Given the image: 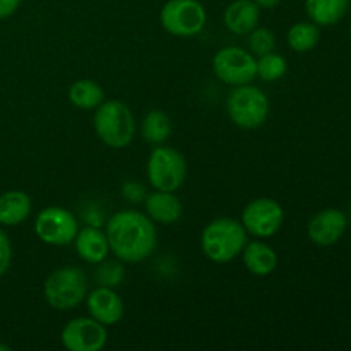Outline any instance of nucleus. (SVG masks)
Masks as SVG:
<instances>
[{"mask_svg": "<svg viewBox=\"0 0 351 351\" xmlns=\"http://www.w3.org/2000/svg\"><path fill=\"white\" fill-rule=\"evenodd\" d=\"M110 250L129 264L143 263L156 249V228L153 219L134 209L119 211L106 223Z\"/></svg>", "mask_w": 351, "mask_h": 351, "instance_id": "f257e3e1", "label": "nucleus"}, {"mask_svg": "<svg viewBox=\"0 0 351 351\" xmlns=\"http://www.w3.org/2000/svg\"><path fill=\"white\" fill-rule=\"evenodd\" d=\"M247 245V230L242 221L232 218H218L209 223L201 237L204 256L216 264H225L242 254Z\"/></svg>", "mask_w": 351, "mask_h": 351, "instance_id": "f03ea898", "label": "nucleus"}, {"mask_svg": "<svg viewBox=\"0 0 351 351\" xmlns=\"http://www.w3.org/2000/svg\"><path fill=\"white\" fill-rule=\"evenodd\" d=\"M96 134L103 144L113 149L127 147L136 134V120L125 103L119 99H106L96 108L93 119Z\"/></svg>", "mask_w": 351, "mask_h": 351, "instance_id": "7ed1b4c3", "label": "nucleus"}, {"mask_svg": "<svg viewBox=\"0 0 351 351\" xmlns=\"http://www.w3.org/2000/svg\"><path fill=\"white\" fill-rule=\"evenodd\" d=\"M45 300L55 311L75 308L88 295V278L79 267L64 266L51 271L43 287Z\"/></svg>", "mask_w": 351, "mask_h": 351, "instance_id": "20e7f679", "label": "nucleus"}, {"mask_svg": "<svg viewBox=\"0 0 351 351\" xmlns=\"http://www.w3.org/2000/svg\"><path fill=\"white\" fill-rule=\"evenodd\" d=\"M226 110L235 125L242 129H257L269 115V99L259 88L235 86L226 99Z\"/></svg>", "mask_w": 351, "mask_h": 351, "instance_id": "39448f33", "label": "nucleus"}, {"mask_svg": "<svg viewBox=\"0 0 351 351\" xmlns=\"http://www.w3.org/2000/svg\"><path fill=\"white\" fill-rule=\"evenodd\" d=\"M187 177L185 158L177 149L156 146L147 160V178L156 191L175 192L182 187Z\"/></svg>", "mask_w": 351, "mask_h": 351, "instance_id": "423d86ee", "label": "nucleus"}, {"mask_svg": "<svg viewBox=\"0 0 351 351\" xmlns=\"http://www.w3.org/2000/svg\"><path fill=\"white\" fill-rule=\"evenodd\" d=\"M165 31L178 38L195 36L206 24V9L197 0H168L160 14Z\"/></svg>", "mask_w": 351, "mask_h": 351, "instance_id": "0eeeda50", "label": "nucleus"}, {"mask_svg": "<svg viewBox=\"0 0 351 351\" xmlns=\"http://www.w3.org/2000/svg\"><path fill=\"white\" fill-rule=\"evenodd\" d=\"M213 71L225 84H250L257 75V60L243 48L226 47L221 48L213 58Z\"/></svg>", "mask_w": 351, "mask_h": 351, "instance_id": "6e6552de", "label": "nucleus"}, {"mask_svg": "<svg viewBox=\"0 0 351 351\" xmlns=\"http://www.w3.org/2000/svg\"><path fill=\"white\" fill-rule=\"evenodd\" d=\"M34 232L43 243L64 247L74 242L79 232L75 216L69 209L51 206L43 209L34 221Z\"/></svg>", "mask_w": 351, "mask_h": 351, "instance_id": "1a4fd4ad", "label": "nucleus"}, {"mask_svg": "<svg viewBox=\"0 0 351 351\" xmlns=\"http://www.w3.org/2000/svg\"><path fill=\"white\" fill-rule=\"evenodd\" d=\"M285 223V211L274 199L259 197L250 201L243 208L242 225L257 239L276 235Z\"/></svg>", "mask_w": 351, "mask_h": 351, "instance_id": "9d476101", "label": "nucleus"}, {"mask_svg": "<svg viewBox=\"0 0 351 351\" xmlns=\"http://www.w3.org/2000/svg\"><path fill=\"white\" fill-rule=\"evenodd\" d=\"M60 339L71 351H99L108 341V331L96 319L75 317L64 326Z\"/></svg>", "mask_w": 351, "mask_h": 351, "instance_id": "9b49d317", "label": "nucleus"}, {"mask_svg": "<svg viewBox=\"0 0 351 351\" xmlns=\"http://www.w3.org/2000/svg\"><path fill=\"white\" fill-rule=\"evenodd\" d=\"M346 215L341 209L329 208L322 209L317 215L312 216L307 226V235L312 243L319 247H331L343 237L346 232Z\"/></svg>", "mask_w": 351, "mask_h": 351, "instance_id": "f8f14e48", "label": "nucleus"}, {"mask_svg": "<svg viewBox=\"0 0 351 351\" xmlns=\"http://www.w3.org/2000/svg\"><path fill=\"white\" fill-rule=\"evenodd\" d=\"M89 317L96 319L103 326H113L122 321L123 302L112 288L98 287L86 295Z\"/></svg>", "mask_w": 351, "mask_h": 351, "instance_id": "ddd939ff", "label": "nucleus"}, {"mask_svg": "<svg viewBox=\"0 0 351 351\" xmlns=\"http://www.w3.org/2000/svg\"><path fill=\"white\" fill-rule=\"evenodd\" d=\"M79 257L89 264H101L110 252L106 233L98 226H84L77 232L74 242Z\"/></svg>", "mask_w": 351, "mask_h": 351, "instance_id": "4468645a", "label": "nucleus"}, {"mask_svg": "<svg viewBox=\"0 0 351 351\" xmlns=\"http://www.w3.org/2000/svg\"><path fill=\"white\" fill-rule=\"evenodd\" d=\"M261 17V7L254 0H235L225 10V26L235 34H249L256 29Z\"/></svg>", "mask_w": 351, "mask_h": 351, "instance_id": "2eb2a0df", "label": "nucleus"}, {"mask_svg": "<svg viewBox=\"0 0 351 351\" xmlns=\"http://www.w3.org/2000/svg\"><path fill=\"white\" fill-rule=\"evenodd\" d=\"M182 202L173 192L156 191L146 197V213L153 221L171 225L182 216Z\"/></svg>", "mask_w": 351, "mask_h": 351, "instance_id": "dca6fc26", "label": "nucleus"}, {"mask_svg": "<svg viewBox=\"0 0 351 351\" xmlns=\"http://www.w3.org/2000/svg\"><path fill=\"white\" fill-rule=\"evenodd\" d=\"M31 197L23 191H9L0 195V225L16 226L31 215Z\"/></svg>", "mask_w": 351, "mask_h": 351, "instance_id": "f3484780", "label": "nucleus"}, {"mask_svg": "<svg viewBox=\"0 0 351 351\" xmlns=\"http://www.w3.org/2000/svg\"><path fill=\"white\" fill-rule=\"evenodd\" d=\"M243 264L256 276H267L278 266V256L273 247L264 242H247L243 247Z\"/></svg>", "mask_w": 351, "mask_h": 351, "instance_id": "a211bd4d", "label": "nucleus"}, {"mask_svg": "<svg viewBox=\"0 0 351 351\" xmlns=\"http://www.w3.org/2000/svg\"><path fill=\"white\" fill-rule=\"evenodd\" d=\"M350 0H305V10L317 26H332L346 16Z\"/></svg>", "mask_w": 351, "mask_h": 351, "instance_id": "6ab92c4d", "label": "nucleus"}, {"mask_svg": "<svg viewBox=\"0 0 351 351\" xmlns=\"http://www.w3.org/2000/svg\"><path fill=\"white\" fill-rule=\"evenodd\" d=\"M69 99L81 110H96L105 101V93L101 86L91 79H81L69 88Z\"/></svg>", "mask_w": 351, "mask_h": 351, "instance_id": "aec40b11", "label": "nucleus"}, {"mask_svg": "<svg viewBox=\"0 0 351 351\" xmlns=\"http://www.w3.org/2000/svg\"><path fill=\"white\" fill-rule=\"evenodd\" d=\"M171 129H173V125H171L170 117L161 110H153L144 117L141 134H143V139L146 143L160 146L171 136Z\"/></svg>", "mask_w": 351, "mask_h": 351, "instance_id": "412c9836", "label": "nucleus"}, {"mask_svg": "<svg viewBox=\"0 0 351 351\" xmlns=\"http://www.w3.org/2000/svg\"><path fill=\"white\" fill-rule=\"evenodd\" d=\"M288 45L293 51L305 53V51L314 50L315 45L321 40V31L314 23H297L288 29L287 34Z\"/></svg>", "mask_w": 351, "mask_h": 351, "instance_id": "4be33fe9", "label": "nucleus"}, {"mask_svg": "<svg viewBox=\"0 0 351 351\" xmlns=\"http://www.w3.org/2000/svg\"><path fill=\"white\" fill-rule=\"evenodd\" d=\"M287 69L288 65L283 55L274 53V51L261 55L259 60H257V75L267 82L280 81L287 74Z\"/></svg>", "mask_w": 351, "mask_h": 351, "instance_id": "5701e85b", "label": "nucleus"}, {"mask_svg": "<svg viewBox=\"0 0 351 351\" xmlns=\"http://www.w3.org/2000/svg\"><path fill=\"white\" fill-rule=\"evenodd\" d=\"M249 38V47L252 55H266L274 51V47H276V36L271 29L267 27H256V29L250 31Z\"/></svg>", "mask_w": 351, "mask_h": 351, "instance_id": "b1692460", "label": "nucleus"}, {"mask_svg": "<svg viewBox=\"0 0 351 351\" xmlns=\"http://www.w3.org/2000/svg\"><path fill=\"white\" fill-rule=\"evenodd\" d=\"M122 280H123L122 266L117 263H105V261H103L101 267H99L98 271L99 287L113 288L117 287V285L122 283Z\"/></svg>", "mask_w": 351, "mask_h": 351, "instance_id": "393cba45", "label": "nucleus"}, {"mask_svg": "<svg viewBox=\"0 0 351 351\" xmlns=\"http://www.w3.org/2000/svg\"><path fill=\"white\" fill-rule=\"evenodd\" d=\"M10 263H12V247L7 233L0 228V278L9 271Z\"/></svg>", "mask_w": 351, "mask_h": 351, "instance_id": "a878e982", "label": "nucleus"}, {"mask_svg": "<svg viewBox=\"0 0 351 351\" xmlns=\"http://www.w3.org/2000/svg\"><path fill=\"white\" fill-rule=\"evenodd\" d=\"M123 195H125L129 201L139 202L141 199L144 197V187L141 184H137V182H127V184L123 185Z\"/></svg>", "mask_w": 351, "mask_h": 351, "instance_id": "bb28decb", "label": "nucleus"}, {"mask_svg": "<svg viewBox=\"0 0 351 351\" xmlns=\"http://www.w3.org/2000/svg\"><path fill=\"white\" fill-rule=\"evenodd\" d=\"M21 0H0V19L12 16L19 7Z\"/></svg>", "mask_w": 351, "mask_h": 351, "instance_id": "cd10ccee", "label": "nucleus"}, {"mask_svg": "<svg viewBox=\"0 0 351 351\" xmlns=\"http://www.w3.org/2000/svg\"><path fill=\"white\" fill-rule=\"evenodd\" d=\"M254 2H256L261 9H273V7H276L281 0H254Z\"/></svg>", "mask_w": 351, "mask_h": 351, "instance_id": "c85d7f7f", "label": "nucleus"}, {"mask_svg": "<svg viewBox=\"0 0 351 351\" xmlns=\"http://www.w3.org/2000/svg\"><path fill=\"white\" fill-rule=\"evenodd\" d=\"M10 348L7 345H3V343H0V351H9Z\"/></svg>", "mask_w": 351, "mask_h": 351, "instance_id": "c756f323", "label": "nucleus"}, {"mask_svg": "<svg viewBox=\"0 0 351 351\" xmlns=\"http://www.w3.org/2000/svg\"><path fill=\"white\" fill-rule=\"evenodd\" d=\"M350 38H351V27H350Z\"/></svg>", "mask_w": 351, "mask_h": 351, "instance_id": "7c9ffc66", "label": "nucleus"}]
</instances>
